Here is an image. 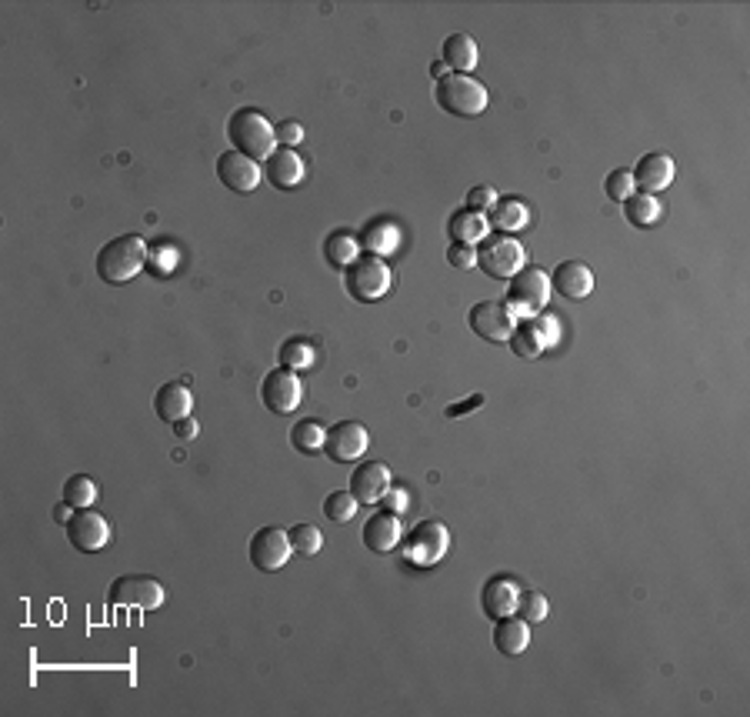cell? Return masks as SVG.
Masks as SVG:
<instances>
[{"instance_id": "1", "label": "cell", "mask_w": 750, "mask_h": 717, "mask_svg": "<svg viewBox=\"0 0 750 717\" xmlns=\"http://www.w3.org/2000/svg\"><path fill=\"white\" fill-rule=\"evenodd\" d=\"M147 241L137 234H120L97 254V277L104 284H127L147 267Z\"/></svg>"}, {"instance_id": "2", "label": "cell", "mask_w": 750, "mask_h": 717, "mask_svg": "<svg viewBox=\"0 0 750 717\" xmlns=\"http://www.w3.org/2000/svg\"><path fill=\"white\" fill-rule=\"evenodd\" d=\"M227 141L234 151L247 154L250 161H267L270 154L277 151V137H274V127L260 111L254 107H240V111L230 114L227 121Z\"/></svg>"}, {"instance_id": "3", "label": "cell", "mask_w": 750, "mask_h": 717, "mask_svg": "<svg viewBox=\"0 0 750 717\" xmlns=\"http://www.w3.org/2000/svg\"><path fill=\"white\" fill-rule=\"evenodd\" d=\"M434 97L450 117H477L487 111V101H490L484 84L474 81L470 74H454V71H447L440 77Z\"/></svg>"}, {"instance_id": "4", "label": "cell", "mask_w": 750, "mask_h": 717, "mask_svg": "<svg viewBox=\"0 0 750 717\" xmlns=\"http://www.w3.org/2000/svg\"><path fill=\"white\" fill-rule=\"evenodd\" d=\"M547 301H550V274H544L540 267H520V271L510 277L504 304L510 307L514 317L544 314Z\"/></svg>"}, {"instance_id": "5", "label": "cell", "mask_w": 750, "mask_h": 717, "mask_svg": "<svg viewBox=\"0 0 750 717\" xmlns=\"http://www.w3.org/2000/svg\"><path fill=\"white\" fill-rule=\"evenodd\" d=\"M347 294L360 304H374L390 291V267L374 254H360L344 274Z\"/></svg>"}, {"instance_id": "6", "label": "cell", "mask_w": 750, "mask_h": 717, "mask_svg": "<svg viewBox=\"0 0 750 717\" xmlns=\"http://www.w3.org/2000/svg\"><path fill=\"white\" fill-rule=\"evenodd\" d=\"M524 247L510 234H487L477 244V267L494 281H510L524 267Z\"/></svg>"}, {"instance_id": "7", "label": "cell", "mask_w": 750, "mask_h": 717, "mask_svg": "<svg viewBox=\"0 0 750 717\" xmlns=\"http://www.w3.org/2000/svg\"><path fill=\"white\" fill-rule=\"evenodd\" d=\"M450 547V534L440 521H420L414 531L404 537V561L410 567H434L444 561Z\"/></svg>"}, {"instance_id": "8", "label": "cell", "mask_w": 750, "mask_h": 717, "mask_svg": "<svg viewBox=\"0 0 750 717\" xmlns=\"http://www.w3.org/2000/svg\"><path fill=\"white\" fill-rule=\"evenodd\" d=\"M107 601L117 607H140V611H154L167 601L164 584L147 574H124L107 587Z\"/></svg>"}, {"instance_id": "9", "label": "cell", "mask_w": 750, "mask_h": 717, "mask_svg": "<svg viewBox=\"0 0 750 717\" xmlns=\"http://www.w3.org/2000/svg\"><path fill=\"white\" fill-rule=\"evenodd\" d=\"M467 321H470V331H474L477 337H484V341H490V344H507L510 334H514V327H517V317L510 314V307L504 301L474 304L467 314Z\"/></svg>"}, {"instance_id": "10", "label": "cell", "mask_w": 750, "mask_h": 717, "mask_svg": "<svg viewBox=\"0 0 750 717\" xmlns=\"http://www.w3.org/2000/svg\"><path fill=\"white\" fill-rule=\"evenodd\" d=\"M260 401L270 414H294L304 401V384H300L297 371H287V367L270 371L260 384Z\"/></svg>"}, {"instance_id": "11", "label": "cell", "mask_w": 750, "mask_h": 717, "mask_svg": "<svg viewBox=\"0 0 750 717\" xmlns=\"http://www.w3.org/2000/svg\"><path fill=\"white\" fill-rule=\"evenodd\" d=\"M247 551H250V564H254L257 571L274 574L290 561L294 547H290V534L284 527H260V531L250 537Z\"/></svg>"}, {"instance_id": "12", "label": "cell", "mask_w": 750, "mask_h": 717, "mask_svg": "<svg viewBox=\"0 0 750 717\" xmlns=\"http://www.w3.org/2000/svg\"><path fill=\"white\" fill-rule=\"evenodd\" d=\"M67 527V541L70 547H77L80 554H94V551H104L110 544V521L107 517H100L97 511H74V517L64 524Z\"/></svg>"}, {"instance_id": "13", "label": "cell", "mask_w": 750, "mask_h": 717, "mask_svg": "<svg viewBox=\"0 0 750 717\" xmlns=\"http://www.w3.org/2000/svg\"><path fill=\"white\" fill-rule=\"evenodd\" d=\"M367 444H370V434H367L364 424H360V421H337L334 427H327L324 454L334 464H350V461H357V457L367 451Z\"/></svg>"}, {"instance_id": "14", "label": "cell", "mask_w": 750, "mask_h": 717, "mask_svg": "<svg viewBox=\"0 0 750 717\" xmlns=\"http://www.w3.org/2000/svg\"><path fill=\"white\" fill-rule=\"evenodd\" d=\"M217 177H220V184L227 187V191H234V194H250V191H257V184L264 181V171H260V164L257 161H250L247 154H240V151H224L217 157Z\"/></svg>"}, {"instance_id": "15", "label": "cell", "mask_w": 750, "mask_h": 717, "mask_svg": "<svg viewBox=\"0 0 750 717\" xmlns=\"http://www.w3.org/2000/svg\"><path fill=\"white\" fill-rule=\"evenodd\" d=\"M517 601H520V584L510 574L487 577L484 587H480V607H484V614L490 621L517 614Z\"/></svg>"}, {"instance_id": "16", "label": "cell", "mask_w": 750, "mask_h": 717, "mask_svg": "<svg viewBox=\"0 0 750 717\" xmlns=\"http://www.w3.org/2000/svg\"><path fill=\"white\" fill-rule=\"evenodd\" d=\"M264 177L277 187V191H297L307 177V167H304V161H300V154L294 151V147H277V151L264 161Z\"/></svg>"}, {"instance_id": "17", "label": "cell", "mask_w": 750, "mask_h": 717, "mask_svg": "<svg viewBox=\"0 0 750 717\" xmlns=\"http://www.w3.org/2000/svg\"><path fill=\"white\" fill-rule=\"evenodd\" d=\"M390 487V467L380 461H367L350 471L347 491L357 497V504H377Z\"/></svg>"}, {"instance_id": "18", "label": "cell", "mask_w": 750, "mask_h": 717, "mask_svg": "<svg viewBox=\"0 0 750 717\" xmlns=\"http://www.w3.org/2000/svg\"><path fill=\"white\" fill-rule=\"evenodd\" d=\"M550 291H557L567 301H584L594 291V271L580 261H564L550 274Z\"/></svg>"}, {"instance_id": "19", "label": "cell", "mask_w": 750, "mask_h": 717, "mask_svg": "<svg viewBox=\"0 0 750 717\" xmlns=\"http://www.w3.org/2000/svg\"><path fill=\"white\" fill-rule=\"evenodd\" d=\"M630 174H634V187H640L644 194H657V191H664V187L674 184L677 167L667 154H644Z\"/></svg>"}, {"instance_id": "20", "label": "cell", "mask_w": 750, "mask_h": 717, "mask_svg": "<svg viewBox=\"0 0 750 717\" xmlns=\"http://www.w3.org/2000/svg\"><path fill=\"white\" fill-rule=\"evenodd\" d=\"M400 537H404V524L397 514L380 511L364 524V547L374 554H390L400 544Z\"/></svg>"}, {"instance_id": "21", "label": "cell", "mask_w": 750, "mask_h": 717, "mask_svg": "<svg viewBox=\"0 0 750 717\" xmlns=\"http://www.w3.org/2000/svg\"><path fill=\"white\" fill-rule=\"evenodd\" d=\"M400 241H404V234H400V227L394 221H370L357 237L360 251L374 254V257H380V261L390 257V254H397Z\"/></svg>"}, {"instance_id": "22", "label": "cell", "mask_w": 750, "mask_h": 717, "mask_svg": "<svg viewBox=\"0 0 750 717\" xmlns=\"http://www.w3.org/2000/svg\"><path fill=\"white\" fill-rule=\"evenodd\" d=\"M154 411L160 421H170L177 424L180 417H190V411H194V394H190L187 384H164L160 391L154 394Z\"/></svg>"}, {"instance_id": "23", "label": "cell", "mask_w": 750, "mask_h": 717, "mask_svg": "<svg viewBox=\"0 0 750 717\" xmlns=\"http://www.w3.org/2000/svg\"><path fill=\"white\" fill-rule=\"evenodd\" d=\"M487 224H490V231H497V234H517L530 224V211L524 201L497 197V204L487 211Z\"/></svg>"}, {"instance_id": "24", "label": "cell", "mask_w": 750, "mask_h": 717, "mask_svg": "<svg viewBox=\"0 0 750 717\" xmlns=\"http://www.w3.org/2000/svg\"><path fill=\"white\" fill-rule=\"evenodd\" d=\"M530 644V624L524 621V617H500V621H494V647L500 654L507 657H517L524 654Z\"/></svg>"}, {"instance_id": "25", "label": "cell", "mask_w": 750, "mask_h": 717, "mask_svg": "<svg viewBox=\"0 0 750 717\" xmlns=\"http://www.w3.org/2000/svg\"><path fill=\"white\" fill-rule=\"evenodd\" d=\"M440 57H444L447 67H454V74H470L480 61V51L470 34H450L444 47H440Z\"/></svg>"}, {"instance_id": "26", "label": "cell", "mask_w": 750, "mask_h": 717, "mask_svg": "<svg viewBox=\"0 0 750 717\" xmlns=\"http://www.w3.org/2000/svg\"><path fill=\"white\" fill-rule=\"evenodd\" d=\"M447 231H450V237H454V244H470V247H477V244L490 234V224H487V214L457 211V214H450Z\"/></svg>"}, {"instance_id": "27", "label": "cell", "mask_w": 750, "mask_h": 717, "mask_svg": "<svg viewBox=\"0 0 750 717\" xmlns=\"http://www.w3.org/2000/svg\"><path fill=\"white\" fill-rule=\"evenodd\" d=\"M324 257H327L330 267H340V271H347V267L360 257L357 237L350 234V231H330L324 237Z\"/></svg>"}, {"instance_id": "28", "label": "cell", "mask_w": 750, "mask_h": 717, "mask_svg": "<svg viewBox=\"0 0 750 717\" xmlns=\"http://www.w3.org/2000/svg\"><path fill=\"white\" fill-rule=\"evenodd\" d=\"M624 217L630 227H640V231H644V227H654L660 221V201L654 194L634 191L624 201Z\"/></svg>"}, {"instance_id": "29", "label": "cell", "mask_w": 750, "mask_h": 717, "mask_svg": "<svg viewBox=\"0 0 750 717\" xmlns=\"http://www.w3.org/2000/svg\"><path fill=\"white\" fill-rule=\"evenodd\" d=\"M277 361H280V367H287V371H307V367H314L317 351H314V344L304 341V337H290V341L280 344Z\"/></svg>"}, {"instance_id": "30", "label": "cell", "mask_w": 750, "mask_h": 717, "mask_svg": "<svg viewBox=\"0 0 750 717\" xmlns=\"http://www.w3.org/2000/svg\"><path fill=\"white\" fill-rule=\"evenodd\" d=\"M510 351H514L520 361H537L540 354L547 351L544 347V341H540V334H537V327H534V321H524V324H517L514 327V334H510Z\"/></svg>"}, {"instance_id": "31", "label": "cell", "mask_w": 750, "mask_h": 717, "mask_svg": "<svg viewBox=\"0 0 750 717\" xmlns=\"http://www.w3.org/2000/svg\"><path fill=\"white\" fill-rule=\"evenodd\" d=\"M324 437L327 431L317 421H297L290 427V444H294V451L300 454H320L324 451Z\"/></svg>"}, {"instance_id": "32", "label": "cell", "mask_w": 750, "mask_h": 717, "mask_svg": "<svg viewBox=\"0 0 750 717\" xmlns=\"http://www.w3.org/2000/svg\"><path fill=\"white\" fill-rule=\"evenodd\" d=\"M180 261V251L170 241H154L147 247V271L154 277H170Z\"/></svg>"}, {"instance_id": "33", "label": "cell", "mask_w": 750, "mask_h": 717, "mask_svg": "<svg viewBox=\"0 0 750 717\" xmlns=\"http://www.w3.org/2000/svg\"><path fill=\"white\" fill-rule=\"evenodd\" d=\"M64 501L74 507V511H84L97 501V484L90 481L87 474H70L64 484Z\"/></svg>"}, {"instance_id": "34", "label": "cell", "mask_w": 750, "mask_h": 717, "mask_svg": "<svg viewBox=\"0 0 750 717\" xmlns=\"http://www.w3.org/2000/svg\"><path fill=\"white\" fill-rule=\"evenodd\" d=\"M354 514H357V497L350 491H330L324 497V517H327V521L347 524V521H354Z\"/></svg>"}, {"instance_id": "35", "label": "cell", "mask_w": 750, "mask_h": 717, "mask_svg": "<svg viewBox=\"0 0 750 717\" xmlns=\"http://www.w3.org/2000/svg\"><path fill=\"white\" fill-rule=\"evenodd\" d=\"M290 547H294L297 554H304V557H314L320 547H324V534H320V527L317 524H294L290 527Z\"/></svg>"}, {"instance_id": "36", "label": "cell", "mask_w": 750, "mask_h": 717, "mask_svg": "<svg viewBox=\"0 0 750 717\" xmlns=\"http://www.w3.org/2000/svg\"><path fill=\"white\" fill-rule=\"evenodd\" d=\"M547 597L540 591H520V601H517V614L524 617L527 624H540L547 617Z\"/></svg>"}, {"instance_id": "37", "label": "cell", "mask_w": 750, "mask_h": 717, "mask_svg": "<svg viewBox=\"0 0 750 717\" xmlns=\"http://www.w3.org/2000/svg\"><path fill=\"white\" fill-rule=\"evenodd\" d=\"M604 191H607L610 201H620V204H624L627 197L637 191V187H634V174H630L627 167H617V171H610V174H607Z\"/></svg>"}, {"instance_id": "38", "label": "cell", "mask_w": 750, "mask_h": 717, "mask_svg": "<svg viewBox=\"0 0 750 717\" xmlns=\"http://www.w3.org/2000/svg\"><path fill=\"white\" fill-rule=\"evenodd\" d=\"M527 321H534L537 334H540V341H544L547 351H550V347H557V341H560V324H557V317H550V314H537V317H527Z\"/></svg>"}, {"instance_id": "39", "label": "cell", "mask_w": 750, "mask_h": 717, "mask_svg": "<svg viewBox=\"0 0 750 717\" xmlns=\"http://www.w3.org/2000/svg\"><path fill=\"white\" fill-rule=\"evenodd\" d=\"M447 264L457 267V271H470V267H477V247H470V244H450Z\"/></svg>"}, {"instance_id": "40", "label": "cell", "mask_w": 750, "mask_h": 717, "mask_svg": "<svg viewBox=\"0 0 750 717\" xmlns=\"http://www.w3.org/2000/svg\"><path fill=\"white\" fill-rule=\"evenodd\" d=\"M497 204V191L494 187H474V191L467 194V211H474V214H487L490 207Z\"/></svg>"}, {"instance_id": "41", "label": "cell", "mask_w": 750, "mask_h": 717, "mask_svg": "<svg viewBox=\"0 0 750 717\" xmlns=\"http://www.w3.org/2000/svg\"><path fill=\"white\" fill-rule=\"evenodd\" d=\"M380 507H384L387 514H404L410 507V491L407 487H387V494L380 497Z\"/></svg>"}, {"instance_id": "42", "label": "cell", "mask_w": 750, "mask_h": 717, "mask_svg": "<svg viewBox=\"0 0 750 717\" xmlns=\"http://www.w3.org/2000/svg\"><path fill=\"white\" fill-rule=\"evenodd\" d=\"M274 137L284 147H297L300 141H304V127H300L297 121H280L277 127H274Z\"/></svg>"}, {"instance_id": "43", "label": "cell", "mask_w": 750, "mask_h": 717, "mask_svg": "<svg viewBox=\"0 0 750 717\" xmlns=\"http://www.w3.org/2000/svg\"><path fill=\"white\" fill-rule=\"evenodd\" d=\"M197 434H200V424L194 421V417H180V421L174 424V437H177V441H194Z\"/></svg>"}, {"instance_id": "44", "label": "cell", "mask_w": 750, "mask_h": 717, "mask_svg": "<svg viewBox=\"0 0 750 717\" xmlns=\"http://www.w3.org/2000/svg\"><path fill=\"white\" fill-rule=\"evenodd\" d=\"M484 404V394H474V397H467V401H460V404H450L447 407V417H464V414H470V411H477V407Z\"/></svg>"}, {"instance_id": "45", "label": "cell", "mask_w": 750, "mask_h": 717, "mask_svg": "<svg viewBox=\"0 0 750 717\" xmlns=\"http://www.w3.org/2000/svg\"><path fill=\"white\" fill-rule=\"evenodd\" d=\"M70 517H74V507H70L67 501L60 504V507H54V521H57V524H67Z\"/></svg>"}, {"instance_id": "46", "label": "cell", "mask_w": 750, "mask_h": 717, "mask_svg": "<svg viewBox=\"0 0 750 717\" xmlns=\"http://www.w3.org/2000/svg\"><path fill=\"white\" fill-rule=\"evenodd\" d=\"M430 74H434L437 81H440V77L447 74V64H444V61H434V64H430Z\"/></svg>"}]
</instances>
